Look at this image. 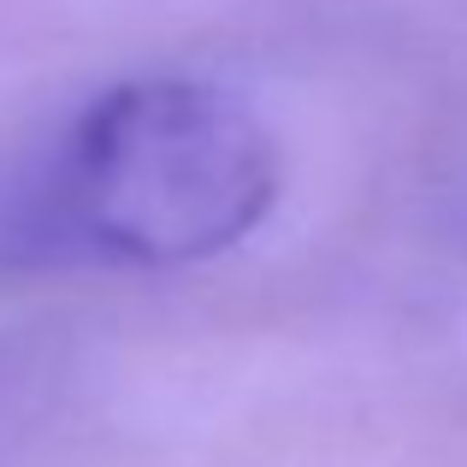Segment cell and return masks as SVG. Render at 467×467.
<instances>
[{"mask_svg": "<svg viewBox=\"0 0 467 467\" xmlns=\"http://www.w3.org/2000/svg\"><path fill=\"white\" fill-rule=\"evenodd\" d=\"M278 202V149L243 101L149 78L95 95L66 130L47 213L101 261L178 266L231 249Z\"/></svg>", "mask_w": 467, "mask_h": 467, "instance_id": "6da1fadb", "label": "cell"}]
</instances>
